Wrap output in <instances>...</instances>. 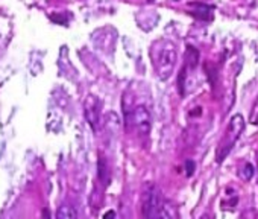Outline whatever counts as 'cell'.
Listing matches in <instances>:
<instances>
[{
  "label": "cell",
  "instance_id": "cell-1",
  "mask_svg": "<svg viewBox=\"0 0 258 219\" xmlns=\"http://www.w3.org/2000/svg\"><path fill=\"white\" fill-rule=\"evenodd\" d=\"M151 58L157 76L161 81H167L172 76L173 69L176 66V60H178L176 46L169 40H160L154 43L151 50Z\"/></svg>",
  "mask_w": 258,
  "mask_h": 219
},
{
  "label": "cell",
  "instance_id": "cell-2",
  "mask_svg": "<svg viewBox=\"0 0 258 219\" xmlns=\"http://www.w3.org/2000/svg\"><path fill=\"white\" fill-rule=\"evenodd\" d=\"M143 216L145 217H172L175 216L173 205L163 198L157 186H151L143 195Z\"/></svg>",
  "mask_w": 258,
  "mask_h": 219
},
{
  "label": "cell",
  "instance_id": "cell-3",
  "mask_svg": "<svg viewBox=\"0 0 258 219\" xmlns=\"http://www.w3.org/2000/svg\"><path fill=\"white\" fill-rule=\"evenodd\" d=\"M244 131V119L241 115H235L232 116V119L229 121L228 130L225 131V136L217 148V163H222L226 155L231 152V149L235 146L237 140L240 139L241 133Z\"/></svg>",
  "mask_w": 258,
  "mask_h": 219
},
{
  "label": "cell",
  "instance_id": "cell-4",
  "mask_svg": "<svg viewBox=\"0 0 258 219\" xmlns=\"http://www.w3.org/2000/svg\"><path fill=\"white\" fill-rule=\"evenodd\" d=\"M126 124L133 125L140 136H148L152 125V118L149 110L145 105H137L131 112L126 113Z\"/></svg>",
  "mask_w": 258,
  "mask_h": 219
},
{
  "label": "cell",
  "instance_id": "cell-5",
  "mask_svg": "<svg viewBox=\"0 0 258 219\" xmlns=\"http://www.w3.org/2000/svg\"><path fill=\"white\" fill-rule=\"evenodd\" d=\"M100 100H97L94 96H88L85 100V118L94 131L97 130V124L100 121Z\"/></svg>",
  "mask_w": 258,
  "mask_h": 219
},
{
  "label": "cell",
  "instance_id": "cell-6",
  "mask_svg": "<svg viewBox=\"0 0 258 219\" xmlns=\"http://www.w3.org/2000/svg\"><path fill=\"white\" fill-rule=\"evenodd\" d=\"M193 7H196V8H199L198 11H193L191 13V16H195L196 19H201V20H207V22H210V20H213V7H208V5H205V4H191Z\"/></svg>",
  "mask_w": 258,
  "mask_h": 219
},
{
  "label": "cell",
  "instance_id": "cell-7",
  "mask_svg": "<svg viewBox=\"0 0 258 219\" xmlns=\"http://www.w3.org/2000/svg\"><path fill=\"white\" fill-rule=\"evenodd\" d=\"M76 216H78V213H76L75 207H72L69 204H62L58 208V211H56V217L58 219H73Z\"/></svg>",
  "mask_w": 258,
  "mask_h": 219
},
{
  "label": "cell",
  "instance_id": "cell-8",
  "mask_svg": "<svg viewBox=\"0 0 258 219\" xmlns=\"http://www.w3.org/2000/svg\"><path fill=\"white\" fill-rule=\"evenodd\" d=\"M199 63V50L193 46H188L187 47V64L185 66H190L191 69H195Z\"/></svg>",
  "mask_w": 258,
  "mask_h": 219
},
{
  "label": "cell",
  "instance_id": "cell-9",
  "mask_svg": "<svg viewBox=\"0 0 258 219\" xmlns=\"http://www.w3.org/2000/svg\"><path fill=\"white\" fill-rule=\"evenodd\" d=\"M99 178L103 181V184H106V181H108V165H106L105 158L99 160Z\"/></svg>",
  "mask_w": 258,
  "mask_h": 219
},
{
  "label": "cell",
  "instance_id": "cell-10",
  "mask_svg": "<svg viewBox=\"0 0 258 219\" xmlns=\"http://www.w3.org/2000/svg\"><path fill=\"white\" fill-rule=\"evenodd\" d=\"M185 76H187V66H184L179 72L178 76V88H179V94L184 96V84H185Z\"/></svg>",
  "mask_w": 258,
  "mask_h": 219
},
{
  "label": "cell",
  "instance_id": "cell-11",
  "mask_svg": "<svg viewBox=\"0 0 258 219\" xmlns=\"http://www.w3.org/2000/svg\"><path fill=\"white\" fill-rule=\"evenodd\" d=\"M240 174H241L244 181H249L253 177V166L250 163H244V168H243V171Z\"/></svg>",
  "mask_w": 258,
  "mask_h": 219
},
{
  "label": "cell",
  "instance_id": "cell-12",
  "mask_svg": "<svg viewBox=\"0 0 258 219\" xmlns=\"http://www.w3.org/2000/svg\"><path fill=\"white\" fill-rule=\"evenodd\" d=\"M249 121H250V124L258 125V97H256V100H255V103H253V106H252V110H250Z\"/></svg>",
  "mask_w": 258,
  "mask_h": 219
},
{
  "label": "cell",
  "instance_id": "cell-13",
  "mask_svg": "<svg viewBox=\"0 0 258 219\" xmlns=\"http://www.w3.org/2000/svg\"><path fill=\"white\" fill-rule=\"evenodd\" d=\"M185 166H187V175H188V177L193 175V172H195V161L188 160V161L185 163Z\"/></svg>",
  "mask_w": 258,
  "mask_h": 219
},
{
  "label": "cell",
  "instance_id": "cell-14",
  "mask_svg": "<svg viewBox=\"0 0 258 219\" xmlns=\"http://www.w3.org/2000/svg\"><path fill=\"white\" fill-rule=\"evenodd\" d=\"M108 216H115V213H114V211H108V213L105 214V217H108Z\"/></svg>",
  "mask_w": 258,
  "mask_h": 219
}]
</instances>
